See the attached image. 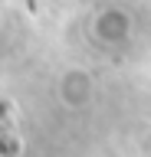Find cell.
Returning <instances> with one entry per match:
<instances>
[{
	"label": "cell",
	"instance_id": "1",
	"mask_svg": "<svg viewBox=\"0 0 151 157\" xmlns=\"http://www.w3.org/2000/svg\"><path fill=\"white\" fill-rule=\"evenodd\" d=\"M89 92H92V82L79 69H72V72H66V75L59 78V98L66 105H72V108L85 105V101H89Z\"/></svg>",
	"mask_w": 151,
	"mask_h": 157
}]
</instances>
